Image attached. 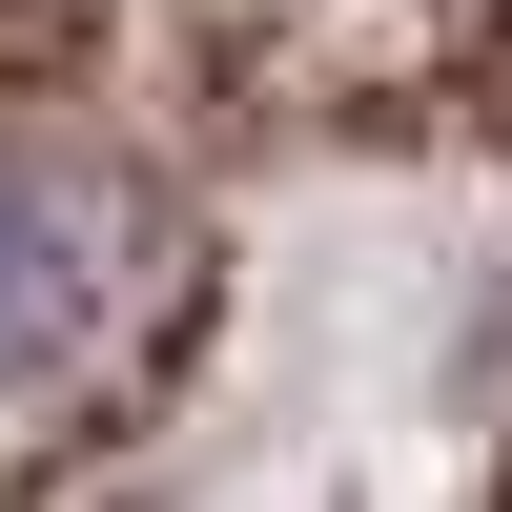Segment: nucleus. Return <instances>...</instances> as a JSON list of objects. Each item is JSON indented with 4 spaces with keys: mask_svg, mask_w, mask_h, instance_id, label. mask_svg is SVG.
<instances>
[{
    "mask_svg": "<svg viewBox=\"0 0 512 512\" xmlns=\"http://www.w3.org/2000/svg\"><path fill=\"white\" fill-rule=\"evenodd\" d=\"M144 308H164L144 185H103V164H62V144H0V410L103 390V369L144 349Z\"/></svg>",
    "mask_w": 512,
    "mask_h": 512,
    "instance_id": "nucleus-1",
    "label": "nucleus"
}]
</instances>
